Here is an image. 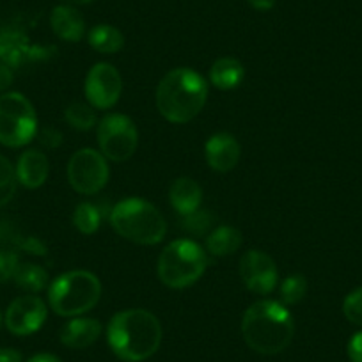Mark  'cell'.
Segmentation results:
<instances>
[{"instance_id": "obj_1", "label": "cell", "mask_w": 362, "mask_h": 362, "mask_svg": "<svg viewBox=\"0 0 362 362\" xmlns=\"http://www.w3.org/2000/svg\"><path fill=\"white\" fill-rule=\"evenodd\" d=\"M107 341L124 362H141L151 357L162 343V325L146 309H127L112 316L107 327Z\"/></svg>"}, {"instance_id": "obj_2", "label": "cell", "mask_w": 362, "mask_h": 362, "mask_svg": "<svg viewBox=\"0 0 362 362\" xmlns=\"http://www.w3.org/2000/svg\"><path fill=\"white\" fill-rule=\"evenodd\" d=\"M242 334L249 348L257 354H281L293 341V316L283 302L259 300L243 315Z\"/></svg>"}, {"instance_id": "obj_3", "label": "cell", "mask_w": 362, "mask_h": 362, "mask_svg": "<svg viewBox=\"0 0 362 362\" xmlns=\"http://www.w3.org/2000/svg\"><path fill=\"white\" fill-rule=\"evenodd\" d=\"M206 100L208 82L190 68L170 69L156 89L158 112L174 124H185L199 116Z\"/></svg>"}, {"instance_id": "obj_4", "label": "cell", "mask_w": 362, "mask_h": 362, "mask_svg": "<svg viewBox=\"0 0 362 362\" xmlns=\"http://www.w3.org/2000/svg\"><path fill=\"white\" fill-rule=\"evenodd\" d=\"M114 231L139 245H156L167 235V222L155 204L144 199H124L110 211Z\"/></svg>"}, {"instance_id": "obj_5", "label": "cell", "mask_w": 362, "mask_h": 362, "mask_svg": "<svg viewBox=\"0 0 362 362\" xmlns=\"http://www.w3.org/2000/svg\"><path fill=\"white\" fill-rule=\"evenodd\" d=\"M102 297V283L93 272H66L48 286V304L55 315L75 318L90 311Z\"/></svg>"}, {"instance_id": "obj_6", "label": "cell", "mask_w": 362, "mask_h": 362, "mask_svg": "<svg viewBox=\"0 0 362 362\" xmlns=\"http://www.w3.org/2000/svg\"><path fill=\"white\" fill-rule=\"evenodd\" d=\"M208 267V252L194 240H174L158 257V277L165 286L183 290L203 277Z\"/></svg>"}, {"instance_id": "obj_7", "label": "cell", "mask_w": 362, "mask_h": 362, "mask_svg": "<svg viewBox=\"0 0 362 362\" xmlns=\"http://www.w3.org/2000/svg\"><path fill=\"white\" fill-rule=\"evenodd\" d=\"M37 134V117L33 103L22 93L0 96V144L22 148Z\"/></svg>"}, {"instance_id": "obj_8", "label": "cell", "mask_w": 362, "mask_h": 362, "mask_svg": "<svg viewBox=\"0 0 362 362\" xmlns=\"http://www.w3.org/2000/svg\"><path fill=\"white\" fill-rule=\"evenodd\" d=\"M98 144L107 160L124 162L137 151V127L124 114H109L98 123Z\"/></svg>"}, {"instance_id": "obj_9", "label": "cell", "mask_w": 362, "mask_h": 362, "mask_svg": "<svg viewBox=\"0 0 362 362\" xmlns=\"http://www.w3.org/2000/svg\"><path fill=\"white\" fill-rule=\"evenodd\" d=\"M110 177L109 162L102 151L93 148L78 149L68 162L69 185L83 196L98 194Z\"/></svg>"}, {"instance_id": "obj_10", "label": "cell", "mask_w": 362, "mask_h": 362, "mask_svg": "<svg viewBox=\"0 0 362 362\" xmlns=\"http://www.w3.org/2000/svg\"><path fill=\"white\" fill-rule=\"evenodd\" d=\"M83 90L89 105L98 110L112 109L123 93V78L112 64L98 62L87 73Z\"/></svg>"}, {"instance_id": "obj_11", "label": "cell", "mask_w": 362, "mask_h": 362, "mask_svg": "<svg viewBox=\"0 0 362 362\" xmlns=\"http://www.w3.org/2000/svg\"><path fill=\"white\" fill-rule=\"evenodd\" d=\"M55 52L52 47H40L30 43L23 29L8 25L0 29V62L8 68H20L27 62L43 61Z\"/></svg>"}, {"instance_id": "obj_12", "label": "cell", "mask_w": 362, "mask_h": 362, "mask_svg": "<svg viewBox=\"0 0 362 362\" xmlns=\"http://www.w3.org/2000/svg\"><path fill=\"white\" fill-rule=\"evenodd\" d=\"M240 277L247 290L256 295H270L277 288L279 272L276 261L263 250H247L240 259Z\"/></svg>"}, {"instance_id": "obj_13", "label": "cell", "mask_w": 362, "mask_h": 362, "mask_svg": "<svg viewBox=\"0 0 362 362\" xmlns=\"http://www.w3.org/2000/svg\"><path fill=\"white\" fill-rule=\"evenodd\" d=\"M47 304L36 295H23L13 300L6 311V327L15 336H30L45 325Z\"/></svg>"}, {"instance_id": "obj_14", "label": "cell", "mask_w": 362, "mask_h": 362, "mask_svg": "<svg viewBox=\"0 0 362 362\" xmlns=\"http://www.w3.org/2000/svg\"><path fill=\"white\" fill-rule=\"evenodd\" d=\"M242 156V146L231 134L211 135L204 144V158L206 163L217 173H229L236 167Z\"/></svg>"}, {"instance_id": "obj_15", "label": "cell", "mask_w": 362, "mask_h": 362, "mask_svg": "<svg viewBox=\"0 0 362 362\" xmlns=\"http://www.w3.org/2000/svg\"><path fill=\"white\" fill-rule=\"evenodd\" d=\"M48 173H50V163H48L47 155L40 149H27L18 158L16 180L25 189H40L47 181Z\"/></svg>"}, {"instance_id": "obj_16", "label": "cell", "mask_w": 362, "mask_h": 362, "mask_svg": "<svg viewBox=\"0 0 362 362\" xmlns=\"http://www.w3.org/2000/svg\"><path fill=\"white\" fill-rule=\"evenodd\" d=\"M102 334V323L95 318L75 316L61 330V343L73 350L90 346Z\"/></svg>"}, {"instance_id": "obj_17", "label": "cell", "mask_w": 362, "mask_h": 362, "mask_svg": "<svg viewBox=\"0 0 362 362\" xmlns=\"http://www.w3.org/2000/svg\"><path fill=\"white\" fill-rule=\"evenodd\" d=\"M50 25L55 36L62 41H68V43H78L83 37V33H86L83 16L80 15L78 9L68 4H61L54 8L50 15Z\"/></svg>"}, {"instance_id": "obj_18", "label": "cell", "mask_w": 362, "mask_h": 362, "mask_svg": "<svg viewBox=\"0 0 362 362\" xmlns=\"http://www.w3.org/2000/svg\"><path fill=\"white\" fill-rule=\"evenodd\" d=\"M169 201L174 210L185 217V215L194 214L201 208L203 203V190L199 183L194 181L192 177H176L169 187Z\"/></svg>"}, {"instance_id": "obj_19", "label": "cell", "mask_w": 362, "mask_h": 362, "mask_svg": "<svg viewBox=\"0 0 362 362\" xmlns=\"http://www.w3.org/2000/svg\"><path fill=\"white\" fill-rule=\"evenodd\" d=\"M245 69L243 64L235 57H222L214 62L210 68V82L217 89L229 90L238 87L243 82Z\"/></svg>"}, {"instance_id": "obj_20", "label": "cell", "mask_w": 362, "mask_h": 362, "mask_svg": "<svg viewBox=\"0 0 362 362\" xmlns=\"http://www.w3.org/2000/svg\"><path fill=\"white\" fill-rule=\"evenodd\" d=\"M242 247V233L233 226H218L206 236V250L211 256H231Z\"/></svg>"}, {"instance_id": "obj_21", "label": "cell", "mask_w": 362, "mask_h": 362, "mask_svg": "<svg viewBox=\"0 0 362 362\" xmlns=\"http://www.w3.org/2000/svg\"><path fill=\"white\" fill-rule=\"evenodd\" d=\"M87 41H89L90 48L100 54H117L124 47L123 33L109 23H100V25L93 27Z\"/></svg>"}, {"instance_id": "obj_22", "label": "cell", "mask_w": 362, "mask_h": 362, "mask_svg": "<svg viewBox=\"0 0 362 362\" xmlns=\"http://www.w3.org/2000/svg\"><path fill=\"white\" fill-rule=\"evenodd\" d=\"M16 286L22 288L29 293H40L48 286V272L43 267L34 263H20L18 270L15 274Z\"/></svg>"}, {"instance_id": "obj_23", "label": "cell", "mask_w": 362, "mask_h": 362, "mask_svg": "<svg viewBox=\"0 0 362 362\" xmlns=\"http://www.w3.org/2000/svg\"><path fill=\"white\" fill-rule=\"evenodd\" d=\"M64 119L68 121L69 127L75 128V130H80V132L90 130V128H95L96 124L95 107L82 102L69 103L64 110Z\"/></svg>"}, {"instance_id": "obj_24", "label": "cell", "mask_w": 362, "mask_h": 362, "mask_svg": "<svg viewBox=\"0 0 362 362\" xmlns=\"http://www.w3.org/2000/svg\"><path fill=\"white\" fill-rule=\"evenodd\" d=\"M73 224L82 235H93L102 226V210L93 203H80L73 214Z\"/></svg>"}, {"instance_id": "obj_25", "label": "cell", "mask_w": 362, "mask_h": 362, "mask_svg": "<svg viewBox=\"0 0 362 362\" xmlns=\"http://www.w3.org/2000/svg\"><path fill=\"white\" fill-rule=\"evenodd\" d=\"M281 300L284 305H295L308 293V279L302 274H293L281 283Z\"/></svg>"}, {"instance_id": "obj_26", "label": "cell", "mask_w": 362, "mask_h": 362, "mask_svg": "<svg viewBox=\"0 0 362 362\" xmlns=\"http://www.w3.org/2000/svg\"><path fill=\"white\" fill-rule=\"evenodd\" d=\"M16 169L6 156L0 155V208L6 206L16 192Z\"/></svg>"}, {"instance_id": "obj_27", "label": "cell", "mask_w": 362, "mask_h": 362, "mask_svg": "<svg viewBox=\"0 0 362 362\" xmlns=\"http://www.w3.org/2000/svg\"><path fill=\"white\" fill-rule=\"evenodd\" d=\"M211 224H214V215L208 214V211H203L201 208L197 211H194V214L185 215L183 222H181L183 229H187V231L197 236L206 235L211 229Z\"/></svg>"}, {"instance_id": "obj_28", "label": "cell", "mask_w": 362, "mask_h": 362, "mask_svg": "<svg viewBox=\"0 0 362 362\" xmlns=\"http://www.w3.org/2000/svg\"><path fill=\"white\" fill-rule=\"evenodd\" d=\"M343 313L348 322L362 329V286L355 288L346 295L343 302Z\"/></svg>"}, {"instance_id": "obj_29", "label": "cell", "mask_w": 362, "mask_h": 362, "mask_svg": "<svg viewBox=\"0 0 362 362\" xmlns=\"http://www.w3.org/2000/svg\"><path fill=\"white\" fill-rule=\"evenodd\" d=\"M20 267V257L15 250L2 249L0 250V283H8L13 279Z\"/></svg>"}, {"instance_id": "obj_30", "label": "cell", "mask_w": 362, "mask_h": 362, "mask_svg": "<svg viewBox=\"0 0 362 362\" xmlns=\"http://www.w3.org/2000/svg\"><path fill=\"white\" fill-rule=\"evenodd\" d=\"M16 245L22 250H25V252L36 254V256L47 254V245H45L40 238H34V236H29V238H18Z\"/></svg>"}, {"instance_id": "obj_31", "label": "cell", "mask_w": 362, "mask_h": 362, "mask_svg": "<svg viewBox=\"0 0 362 362\" xmlns=\"http://www.w3.org/2000/svg\"><path fill=\"white\" fill-rule=\"evenodd\" d=\"M348 357L351 362H362V330L354 334L348 341Z\"/></svg>"}, {"instance_id": "obj_32", "label": "cell", "mask_w": 362, "mask_h": 362, "mask_svg": "<svg viewBox=\"0 0 362 362\" xmlns=\"http://www.w3.org/2000/svg\"><path fill=\"white\" fill-rule=\"evenodd\" d=\"M40 139L41 142H43L47 148H57L59 144H61L62 141V135L59 134L57 130H52V128H47V130H43L40 134Z\"/></svg>"}, {"instance_id": "obj_33", "label": "cell", "mask_w": 362, "mask_h": 362, "mask_svg": "<svg viewBox=\"0 0 362 362\" xmlns=\"http://www.w3.org/2000/svg\"><path fill=\"white\" fill-rule=\"evenodd\" d=\"M11 83H13L11 68H8V66L0 62V93H4L6 89H9Z\"/></svg>"}, {"instance_id": "obj_34", "label": "cell", "mask_w": 362, "mask_h": 362, "mask_svg": "<svg viewBox=\"0 0 362 362\" xmlns=\"http://www.w3.org/2000/svg\"><path fill=\"white\" fill-rule=\"evenodd\" d=\"M0 362H22V354L15 348H0Z\"/></svg>"}, {"instance_id": "obj_35", "label": "cell", "mask_w": 362, "mask_h": 362, "mask_svg": "<svg viewBox=\"0 0 362 362\" xmlns=\"http://www.w3.org/2000/svg\"><path fill=\"white\" fill-rule=\"evenodd\" d=\"M250 8L257 9V11H270L276 6V0H247Z\"/></svg>"}, {"instance_id": "obj_36", "label": "cell", "mask_w": 362, "mask_h": 362, "mask_svg": "<svg viewBox=\"0 0 362 362\" xmlns=\"http://www.w3.org/2000/svg\"><path fill=\"white\" fill-rule=\"evenodd\" d=\"M29 362H62V361L52 354H37L34 355L33 358H29Z\"/></svg>"}, {"instance_id": "obj_37", "label": "cell", "mask_w": 362, "mask_h": 362, "mask_svg": "<svg viewBox=\"0 0 362 362\" xmlns=\"http://www.w3.org/2000/svg\"><path fill=\"white\" fill-rule=\"evenodd\" d=\"M62 2L68 6H86V4H90L93 0H62Z\"/></svg>"}, {"instance_id": "obj_38", "label": "cell", "mask_w": 362, "mask_h": 362, "mask_svg": "<svg viewBox=\"0 0 362 362\" xmlns=\"http://www.w3.org/2000/svg\"><path fill=\"white\" fill-rule=\"evenodd\" d=\"M0 323H2V315H0Z\"/></svg>"}]
</instances>
